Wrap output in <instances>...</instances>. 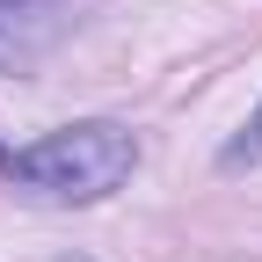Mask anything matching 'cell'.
<instances>
[{
  "label": "cell",
  "mask_w": 262,
  "mask_h": 262,
  "mask_svg": "<svg viewBox=\"0 0 262 262\" xmlns=\"http://www.w3.org/2000/svg\"><path fill=\"white\" fill-rule=\"evenodd\" d=\"M219 168H262V110L233 131V139L219 146Z\"/></svg>",
  "instance_id": "3957f363"
},
{
  "label": "cell",
  "mask_w": 262,
  "mask_h": 262,
  "mask_svg": "<svg viewBox=\"0 0 262 262\" xmlns=\"http://www.w3.org/2000/svg\"><path fill=\"white\" fill-rule=\"evenodd\" d=\"M8 160H15V153H8V146H0V182H8Z\"/></svg>",
  "instance_id": "277c9868"
},
{
  "label": "cell",
  "mask_w": 262,
  "mask_h": 262,
  "mask_svg": "<svg viewBox=\"0 0 262 262\" xmlns=\"http://www.w3.org/2000/svg\"><path fill=\"white\" fill-rule=\"evenodd\" d=\"M66 29H73V0H0V66L8 73L44 66Z\"/></svg>",
  "instance_id": "7a4b0ae2"
},
{
  "label": "cell",
  "mask_w": 262,
  "mask_h": 262,
  "mask_svg": "<svg viewBox=\"0 0 262 262\" xmlns=\"http://www.w3.org/2000/svg\"><path fill=\"white\" fill-rule=\"evenodd\" d=\"M131 168H139V139L110 117H88V124L44 131L37 146H22L8 160V182L51 196V204H102L110 189L131 182Z\"/></svg>",
  "instance_id": "6da1fadb"
}]
</instances>
